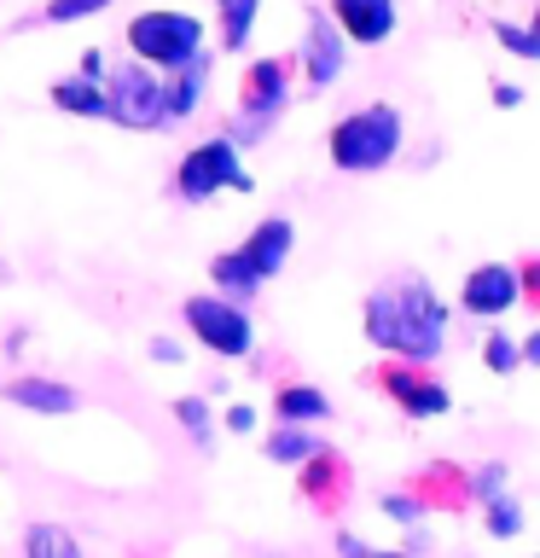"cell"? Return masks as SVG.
<instances>
[{
	"label": "cell",
	"mask_w": 540,
	"mask_h": 558,
	"mask_svg": "<svg viewBox=\"0 0 540 558\" xmlns=\"http://www.w3.org/2000/svg\"><path fill=\"white\" fill-rule=\"evenodd\" d=\"M366 338L390 361L430 366L447 343V303L418 274H395L366 291Z\"/></svg>",
	"instance_id": "6da1fadb"
},
{
	"label": "cell",
	"mask_w": 540,
	"mask_h": 558,
	"mask_svg": "<svg viewBox=\"0 0 540 558\" xmlns=\"http://www.w3.org/2000/svg\"><path fill=\"white\" fill-rule=\"evenodd\" d=\"M401 111L395 105H360V111H348L331 122V134H326V151H331V169H343V174H378V169H390L395 163V151H401Z\"/></svg>",
	"instance_id": "7a4b0ae2"
},
{
	"label": "cell",
	"mask_w": 540,
	"mask_h": 558,
	"mask_svg": "<svg viewBox=\"0 0 540 558\" xmlns=\"http://www.w3.org/2000/svg\"><path fill=\"white\" fill-rule=\"evenodd\" d=\"M122 41H128V52H134L139 64H151L157 76H169V70H181V64L198 59V52H209L198 17H192V12H169V7L139 12Z\"/></svg>",
	"instance_id": "3957f363"
},
{
	"label": "cell",
	"mask_w": 540,
	"mask_h": 558,
	"mask_svg": "<svg viewBox=\"0 0 540 558\" xmlns=\"http://www.w3.org/2000/svg\"><path fill=\"white\" fill-rule=\"evenodd\" d=\"M99 87H105V117H111L116 129H134V134L163 129V76H157L151 64L122 59L116 70L99 76Z\"/></svg>",
	"instance_id": "277c9868"
},
{
	"label": "cell",
	"mask_w": 540,
	"mask_h": 558,
	"mask_svg": "<svg viewBox=\"0 0 540 558\" xmlns=\"http://www.w3.org/2000/svg\"><path fill=\"white\" fill-rule=\"evenodd\" d=\"M256 181L238 169V146L226 134L216 140H198L186 157H181V169H174V198L181 204H204V198H216V192H250Z\"/></svg>",
	"instance_id": "5b68a950"
},
{
	"label": "cell",
	"mask_w": 540,
	"mask_h": 558,
	"mask_svg": "<svg viewBox=\"0 0 540 558\" xmlns=\"http://www.w3.org/2000/svg\"><path fill=\"white\" fill-rule=\"evenodd\" d=\"M181 320H186V331H192V343H204L209 355H221V361H244V355L256 349L250 314H244L238 303H226V296H216V291L186 296V303H181Z\"/></svg>",
	"instance_id": "8992f818"
},
{
	"label": "cell",
	"mask_w": 540,
	"mask_h": 558,
	"mask_svg": "<svg viewBox=\"0 0 540 558\" xmlns=\"http://www.w3.org/2000/svg\"><path fill=\"white\" fill-rule=\"evenodd\" d=\"M366 384H372L383 401H395L407 418H442L453 408L447 384H435L425 366H413V361H378L372 373H366Z\"/></svg>",
	"instance_id": "52a82bcc"
},
{
	"label": "cell",
	"mask_w": 540,
	"mask_h": 558,
	"mask_svg": "<svg viewBox=\"0 0 540 558\" xmlns=\"http://www.w3.org/2000/svg\"><path fill=\"white\" fill-rule=\"evenodd\" d=\"M343 64H348V41L338 35V24L326 17V7H308V24H303V52H296V70H303L308 94H326V87L343 76Z\"/></svg>",
	"instance_id": "ba28073f"
},
{
	"label": "cell",
	"mask_w": 540,
	"mask_h": 558,
	"mask_svg": "<svg viewBox=\"0 0 540 558\" xmlns=\"http://www.w3.org/2000/svg\"><path fill=\"white\" fill-rule=\"evenodd\" d=\"M296 488H303V500L314 512H343L348 488H355V471H348V460L326 442L320 453H308V460L296 465Z\"/></svg>",
	"instance_id": "9c48e42d"
},
{
	"label": "cell",
	"mask_w": 540,
	"mask_h": 558,
	"mask_svg": "<svg viewBox=\"0 0 540 558\" xmlns=\"http://www.w3.org/2000/svg\"><path fill=\"white\" fill-rule=\"evenodd\" d=\"M326 17L338 24L343 41L378 47V41H390V35H395L401 7H395V0H326Z\"/></svg>",
	"instance_id": "30bf717a"
},
{
	"label": "cell",
	"mask_w": 540,
	"mask_h": 558,
	"mask_svg": "<svg viewBox=\"0 0 540 558\" xmlns=\"http://www.w3.org/2000/svg\"><path fill=\"white\" fill-rule=\"evenodd\" d=\"M459 308L477 314V320H500L505 308H517V274H512V262H482V268H470L465 286H459Z\"/></svg>",
	"instance_id": "8fae6325"
},
{
	"label": "cell",
	"mask_w": 540,
	"mask_h": 558,
	"mask_svg": "<svg viewBox=\"0 0 540 558\" xmlns=\"http://www.w3.org/2000/svg\"><path fill=\"white\" fill-rule=\"evenodd\" d=\"M0 401H12V408H29V413H47V418H64L82 408V396L70 390L59 378H41V373H17L0 384Z\"/></svg>",
	"instance_id": "7c38bea8"
},
{
	"label": "cell",
	"mask_w": 540,
	"mask_h": 558,
	"mask_svg": "<svg viewBox=\"0 0 540 558\" xmlns=\"http://www.w3.org/2000/svg\"><path fill=\"white\" fill-rule=\"evenodd\" d=\"M291 244H296V227H291V216H268V221H256L250 227V239L238 244V256L250 262V268L261 274V286L285 268V256H291Z\"/></svg>",
	"instance_id": "4fadbf2b"
},
{
	"label": "cell",
	"mask_w": 540,
	"mask_h": 558,
	"mask_svg": "<svg viewBox=\"0 0 540 558\" xmlns=\"http://www.w3.org/2000/svg\"><path fill=\"white\" fill-rule=\"evenodd\" d=\"M204 87H209V52H198V59L181 64V70H169L163 76V129H174V122H186L198 111Z\"/></svg>",
	"instance_id": "5bb4252c"
},
{
	"label": "cell",
	"mask_w": 540,
	"mask_h": 558,
	"mask_svg": "<svg viewBox=\"0 0 540 558\" xmlns=\"http://www.w3.org/2000/svg\"><path fill=\"white\" fill-rule=\"evenodd\" d=\"M273 418L279 425H320V418H331V396L314 390V384H279L273 390Z\"/></svg>",
	"instance_id": "9a60e30c"
},
{
	"label": "cell",
	"mask_w": 540,
	"mask_h": 558,
	"mask_svg": "<svg viewBox=\"0 0 540 558\" xmlns=\"http://www.w3.org/2000/svg\"><path fill=\"white\" fill-rule=\"evenodd\" d=\"M209 279H216V296H226V303H238V308L250 303V296H261V274L238 251L209 256Z\"/></svg>",
	"instance_id": "2e32d148"
},
{
	"label": "cell",
	"mask_w": 540,
	"mask_h": 558,
	"mask_svg": "<svg viewBox=\"0 0 540 558\" xmlns=\"http://www.w3.org/2000/svg\"><path fill=\"white\" fill-rule=\"evenodd\" d=\"M413 495L425 500V512H447V506H470L465 500V471L459 465H447V460H435L425 477L413 483Z\"/></svg>",
	"instance_id": "e0dca14e"
},
{
	"label": "cell",
	"mask_w": 540,
	"mask_h": 558,
	"mask_svg": "<svg viewBox=\"0 0 540 558\" xmlns=\"http://www.w3.org/2000/svg\"><path fill=\"white\" fill-rule=\"evenodd\" d=\"M47 99H52V111H64V117H105V87L87 82V76H59L47 87Z\"/></svg>",
	"instance_id": "ac0fdd59"
},
{
	"label": "cell",
	"mask_w": 540,
	"mask_h": 558,
	"mask_svg": "<svg viewBox=\"0 0 540 558\" xmlns=\"http://www.w3.org/2000/svg\"><path fill=\"white\" fill-rule=\"evenodd\" d=\"M320 448H326V442H320L308 425H273V430H268V460H273V465H303L308 453H320Z\"/></svg>",
	"instance_id": "d6986e66"
},
{
	"label": "cell",
	"mask_w": 540,
	"mask_h": 558,
	"mask_svg": "<svg viewBox=\"0 0 540 558\" xmlns=\"http://www.w3.org/2000/svg\"><path fill=\"white\" fill-rule=\"evenodd\" d=\"M24 558H82V541L64 523H29L24 530Z\"/></svg>",
	"instance_id": "ffe728a7"
},
{
	"label": "cell",
	"mask_w": 540,
	"mask_h": 558,
	"mask_svg": "<svg viewBox=\"0 0 540 558\" xmlns=\"http://www.w3.org/2000/svg\"><path fill=\"white\" fill-rule=\"evenodd\" d=\"M261 0H216V17H221V47L238 52L244 41H250V24H256Z\"/></svg>",
	"instance_id": "44dd1931"
},
{
	"label": "cell",
	"mask_w": 540,
	"mask_h": 558,
	"mask_svg": "<svg viewBox=\"0 0 540 558\" xmlns=\"http://www.w3.org/2000/svg\"><path fill=\"white\" fill-rule=\"evenodd\" d=\"M169 413L181 418V430L192 436V448H198V453L216 448V430H209V418H216V413H209V401H204V396H181Z\"/></svg>",
	"instance_id": "7402d4cb"
},
{
	"label": "cell",
	"mask_w": 540,
	"mask_h": 558,
	"mask_svg": "<svg viewBox=\"0 0 540 558\" xmlns=\"http://www.w3.org/2000/svg\"><path fill=\"white\" fill-rule=\"evenodd\" d=\"M505 483H512V471H505L500 460H488V465H477V471L465 477V500H470V506H488L494 495H505Z\"/></svg>",
	"instance_id": "603a6c76"
},
{
	"label": "cell",
	"mask_w": 540,
	"mask_h": 558,
	"mask_svg": "<svg viewBox=\"0 0 540 558\" xmlns=\"http://www.w3.org/2000/svg\"><path fill=\"white\" fill-rule=\"evenodd\" d=\"M482 523H488V535H494V541H512V535H523V506L512 495H494L482 506Z\"/></svg>",
	"instance_id": "cb8c5ba5"
},
{
	"label": "cell",
	"mask_w": 540,
	"mask_h": 558,
	"mask_svg": "<svg viewBox=\"0 0 540 558\" xmlns=\"http://www.w3.org/2000/svg\"><path fill=\"white\" fill-rule=\"evenodd\" d=\"M105 7H111V0H47L29 24H76V17H99Z\"/></svg>",
	"instance_id": "d4e9b609"
},
{
	"label": "cell",
	"mask_w": 540,
	"mask_h": 558,
	"mask_svg": "<svg viewBox=\"0 0 540 558\" xmlns=\"http://www.w3.org/2000/svg\"><path fill=\"white\" fill-rule=\"evenodd\" d=\"M482 366H488V373H500V378H512L517 373V343L512 338H505V331L494 326V331H488V338H482Z\"/></svg>",
	"instance_id": "484cf974"
},
{
	"label": "cell",
	"mask_w": 540,
	"mask_h": 558,
	"mask_svg": "<svg viewBox=\"0 0 540 558\" xmlns=\"http://www.w3.org/2000/svg\"><path fill=\"white\" fill-rule=\"evenodd\" d=\"M494 41L505 52H517V59H540V29H523V24H505V17H494Z\"/></svg>",
	"instance_id": "4316f807"
},
{
	"label": "cell",
	"mask_w": 540,
	"mask_h": 558,
	"mask_svg": "<svg viewBox=\"0 0 540 558\" xmlns=\"http://www.w3.org/2000/svg\"><path fill=\"white\" fill-rule=\"evenodd\" d=\"M378 512L395 518V523H418V518H425V500H418L413 488H390V495L378 500Z\"/></svg>",
	"instance_id": "83f0119b"
},
{
	"label": "cell",
	"mask_w": 540,
	"mask_h": 558,
	"mask_svg": "<svg viewBox=\"0 0 540 558\" xmlns=\"http://www.w3.org/2000/svg\"><path fill=\"white\" fill-rule=\"evenodd\" d=\"M512 274H517V303H529L540 314V262L523 256V262H512Z\"/></svg>",
	"instance_id": "f1b7e54d"
},
{
	"label": "cell",
	"mask_w": 540,
	"mask_h": 558,
	"mask_svg": "<svg viewBox=\"0 0 540 558\" xmlns=\"http://www.w3.org/2000/svg\"><path fill=\"white\" fill-rule=\"evenodd\" d=\"M226 430H233V436H250V430H256V408H244V401H238V408H226Z\"/></svg>",
	"instance_id": "f546056e"
},
{
	"label": "cell",
	"mask_w": 540,
	"mask_h": 558,
	"mask_svg": "<svg viewBox=\"0 0 540 558\" xmlns=\"http://www.w3.org/2000/svg\"><path fill=\"white\" fill-rule=\"evenodd\" d=\"M146 355H151L157 366H174V361H181V343H174V338H151Z\"/></svg>",
	"instance_id": "4dcf8cb0"
},
{
	"label": "cell",
	"mask_w": 540,
	"mask_h": 558,
	"mask_svg": "<svg viewBox=\"0 0 540 558\" xmlns=\"http://www.w3.org/2000/svg\"><path fill=\"white\" fill-rule=\"evenodd\" d=\"M494 105H500V111H517V105H523V87H517V82H500V87H494Z\"/></svg>",
	"instance_id": "1f68e13d"
},
{
	"label": "cell",
	"mask_w": 540,
	"mask_h": 558,
	"mask_svg": "<svg viewBox=\"0 0 540 558\" xmlns=\"http://www.w3.org/2000/svg\"><path fill=\"white\" fill-rule=\"evenodd\" d=\"M338 558H366V541L348 535V530H338Z\"/></svg>",
	"instance_id": "d6a6232c"
},
{
	"label": "cell",
	"mask_w": 540,
	"mask_h": 558,
	"mask_svg": "<svg viewBox=\"0 0 540 558\" xmlns=\"http://www.w3.org/2000/svg\"><path fill=\"white\" fill-rule=\"evenodd\" d=\"M76 76H87V82H99V76H105V64H99V52H87V59H82V70H76Z\"/></svg>",
	"instance_id": "836d02e7"
},
{
	"label": "cell",
	"mask_w": 540,
	"mask_h": 558,
	"mask_svg": "<svg viewBox=\"0 0 540 558\" xmlns=\"http://www.w3.org/2000/svg\"><path fill=\"white\" fill-rule=\"evenodd\" d=\"M366 558H418V553H378V547H366Z\"/></svg>",
	"instance_id": "e575fe53"
}]
</instances>
